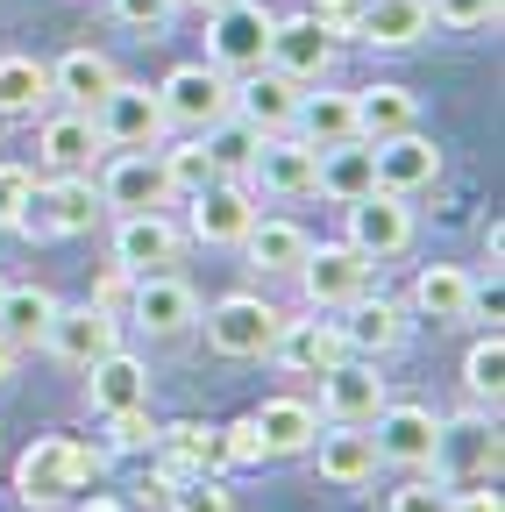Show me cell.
I'll use <instances>...</instances> for the list:
<instances>
[{
	"instance_id": "6da1fadb",
	"label": "cell",
	"mask_w": 505,
	"mask_h": 512,
	"mask_svg": "<svg viewBox=\"0 0 505 512\" xmlns=\"http://www.w3.org/2000/svg\"><path fill=\"white\" fill-rule=\"evenodd\" d=\"M100 470H107V448H86V441H72V434H43V441L22 448L15 491H22V505L50 512V505L86 498V491L100 484Z\"/></svg>"
},
{
	"instance_id": "7a4b0ae2",
	"label": "cell",
	"mask_w": 505,
	"mask_h": 512,
	"mask_svg": "<svg viewBox=\"0 0 505 512\" xmlns=\"http://www.w3.org/2000/svg\"><path fill=\"white\" fill-rule=\"evenodd\" d=\"M271 29H278V15L264 0H228V8L207 15V64H221V72H257L271 57Z\"/></svg>"
},
{
	"instance_id": "3957f363",
	"label": "cell",
	"mask_w": 505,
	"mask_h": 512,
	"mask_svg": "<svg viewBox=\"0 0 505 512\" xmlns=\"http://www.w3.org/2000/svg\"><path fill=\"white\" fill-rule=\"evenodd\" d=\"M100 214L107 207H100L93 171H57V178H36V200H29L22 228L29 235H93Z\"/></svg>"
},
{
	"instance_id": "277c9868",
	"label": "cell",
	"mask_w": 505,
	"mask_h": 512,
	"mask_svg": "<svg viewBox=\"0 0 505 512\" xmlns=\"http://www.w3.org/2000/svg\"><path fill=\"white\" fill-rule=\"evenodd\" d=\"M278 328H285V313L271 299H257V292H228V299L207 306V342H214V356H235V363L242 356H271Z\"/></svg>"
},
{
	"instance_id": "5b68a950",
	"label": "cell",
	"mask_w": 505,
	"mask_h": 512,
	"mask_svg": "<svg viewBox=\"0 0 505 512\" xmlns=\"http://www.w3.org/2000/svg\"><path fill=\"white\" fill-rule=\"evenodd\" d=\"M93 114V128H100V143H114V150H157V136H164V100L150 93V86H129V79H114L107 93H100V107H86Z\"/></svg>"
},
{
	"instance_id": "8992f818",
	"label": "cell",
	"mask_w": 505,
	"mask_h": 512,
	"mask_svg": "<svg viewBox=\"0 0 505 512\" xmlns=\"http://www.w3.org/2000/svg\"><path fill=\"white\" fill-rule=\"evenodd\" d=\"M434 477L441 484H484V477H498V420H484V413L441 420L434 427Z\"/></svg>"
},
{
	"instance_id": "52a82bcc",
	"label": "cell",
	"mask_w": 505,
	"mask_h": 512,
	"mask_svg": "<svg viewBox=\"0 0 505 512\" xmlns=\"http://www.w3.org/2000/svg\"><path fill=\"white\" fill-rule=\"evenodd\" d=\"M157 100H164V121H178V128H214V121H228V100H235V86H228V72L221 64H178V72L157 86Z\"/></svg>"
},
{
	"instance_id": "ba28073f",
	"label": "cell",
	"mask_w": 505,
	"mask_h": 512,
	"mask_svg": "<svg viewBox=\"0 0 505 512\" xmlns=\"http://www.w3.org/2000/svg\"><path fill=\"white\" fill-rule=\"evenodd\" d=\"M299 285H306V306H313V313H335V306H349L356 292H370V256H363L356 242H321V249H306Z\"/></svg>"
},
{
	"instance_id": "9c48e42d",
	"label": "cell",
	"mask_w": 505,
	"mask_h": 512,
	"mask_svg": "<svg viewBox=\"0 0 505 512\" xmlns=\"http://www.w3.org/2000/svg\"><path fill=\"white\" fill-rule=\"evenodd\" d=\"M121 306H129V320H136L143 335H185V328L200 320V292L185 285L178 271H143V278H129V299H121Z\"/></svg>"
},
{
	"instance_id": "30bf717a",
	"label": "cell",
	"mask_w": 505,
	"mask_h": 512,
	"mask_svg": "<svg viewBox=\"0 0 505 512\" xmlns=\"http://www.w3.org/2000/svg\"><path fill=\"white\" fill-rule=\"evenodd\" d=\"M342 320V349L349 356H363V363H385L392 349H406V306L399 299H385V292H356L349 306H335Z\"/></svg>"
},
{
	"instance_id": "8fae6325",
	"label": "cell",
	"mask_w": 505,
	"mask_h": 512,
	"mask_svg": "<svg viewBox=\"0 0 505 512\" xmlns=\"http://www.w3.org/2000/svg\"><path fill=\"white\" fill-rule=\"evenodd\" d=\"M434 406H377L370 420V448H377V463H392V470H434Z\"/></svg>"
},
{
	"instance_id": "7c38bea8",
	"label": "cell",
	"mask_w": 505,
	"mask_h": 512,
	"mask_svg": "<svg viewBox=\"0 0 505 512\" xmlns=\"http://www.w3.org/2000/svg\"><path fill=\"white\" fill-rule=\"evenodd\" d=\"M264 64H271V72H285L292 86H321V79L335 72V36L313 22V15H278Z\"/></svg>"
},
{
	"instance_id": "4fadbf2b",
	"label": "cell",
	"mask_w": 505,
	"mask_h": 512,
	"mask_svg": "<svg viewBox=\"0 0 505 512\" xmlns=\"http://www.w3.org/2000/svg\"><path fill=\"white\" fill-rule=\"evenodd\" d=\"M121 342V320L107 313V306H57L50 313V328H43V349L57 356V363H72V370H86L93 356H107Z\"/></svg>"
},
{
	"instance_id": "5bb4252c",
	"label": "cell",
	"mask_w": 505,
	"mask_h": 512,
	"mask_svg": "<svg viewBox=\"0 0 505 512\" xmlns=\"http://www.w3.org/2000/svg\"><path fill=\"white\" fill-rule=\"evenodd\" d=\"M100 207H121V214H157V207H171V178H164L157 150H121V157L100 171Z\"/></svg>"
},
{
	"instance_id": "9a60e30c",
	"label": "cell",
	"mask_w": 505,
	"mask_h": 512,
	"mask_svg": "<svg viewBox=\"0 0 505 512\" xmlns=\"http://www.w3.org/2000/svg\"><path fill=\"white\" fill-rule=\"evenodd\" d=\"M342 214H349V242L370 256V264L413 249V207L399 200V192H363V200H349Z\"/></svg>"
},
{
	"instance_id": "2e32d148",
	"label": "cell",
	"mask_w": 505,
	"mask_h": 512,
	"mask_svg": "<svg viewBox=\"0 0 505 512\" xmlns=\"http://www.w3.org/2000/svg\"><path fill=\"white\" fill-rule=\"evenodd\" d=\"M178 256H185V235L164 221V207H157V214H121V221H114V264L129 271V278L171 271Z\"/></svg>"
},
{
	"instance_id": "e0dca14e",
	"label": "cell",
	"mask_w": 505,
	"mask_h": 512,
	"mask_svg": "<svg viewBox=\"0 0 505 512\" xmlns=\"http://www.w3.org/2000/svg\"><path fill=\"white\" fill-rule=\"evenodd\" d=\"M385 399H392L385 377H377V363H363V356H342L335 370H321V406H328V420H342V427H370Z\"/></svg>"
},
{
	"instance_id": "ac0fdd59",
	"label": "cell",
	"mask_w": 505,
	"mask_h": 512,
	"mask_svg": "<svg viewBox=\"0 0 505 512\" xmlns=\"http://www.w3.org/2000/svg\"><path fill=\"white\" fill-rule=\"evenodd\" d=\"M370 157H377V192H399V200H413V192H427L441 178V150L420 128H399V136L370 143Z\"/></svg>"
},
{
	"instance_id": "d6986e66",
	"label": "cell",
	"mask_w": 505,
	"mask_h": 512,
	"mask_svg": "<svg viewBox=\"0 0 505 512\" xmlns=\"http://www.w3.org/2000/svg\"><path fill=\"white\" fill-rule=\"evenodd\" d=\"M157 491H171L178 477H200V470H221V427L207 420H171L157 427Z\"/></svg>"
},
{
	"instance_id": "ffe728a7",
	"label": "cell",
	"mask_w": 505,
	"mask_h": 512,
	"mask_svg": "<svg viewBox=\"0 0 505 512\" xmlns=\"http://www.w3.org/2000/svg\"><path fill=\"white\" fill-rule=\"evenodd\" d=\"M249 221H257V200H249L242 178H214L207 192H193V235L207 249H242Z\"/></svg>"
},
{
	"instance_id": "44dd1931",
	"label": "cell",
	"mask_w": 505,
	"mask_h": 512,
	"mask_svg": "<svg viewBox=\"0 0 505 512\" xmlns=\"http://www.w3.org/2000/svg\"><path fill=\"white\" fill-rule=\"evenodd\" d=\"M292 107H299V86L285 72H271V64H257V72L235 86V100H228V114L249 128V136H278V128H292Z\"/></svg>"
},
{
	"instance_id": "7402d4cb",
	"label": "cell",
	"mask_w": 505,
	"mask_h": 512,
	"mask_svg": "<svg viewBox=\"0 0 505 512\" xmlns=\"http://www.w3.org/2000/svg\"><path fill=\"white\" fill-rule=\"evenodd\" d=\"M257 192H278V200H299V192H313V143H299V136H257V157H249V171H242Z\"/></svg>"
},
{
	"instance_id": "603a6c76",
	"label": "cell",
	"mask_w": 505,
	"mask_h": 512,
	"mask_svg": "<svg viewBox=\"0 0 505 512\" xmlns=\"http://www.w3.org/2000/svg\"><path fill=\"white\" fill-rule=\"evenodd\" d=\"M86 399H93V413H121V406H150V370H143V356H129V349H107V356H93L86 363Z\"/></svg>"
},
{
	"instance_id": "cb8c5ba5",
	"label": "cell",
	"mask_w": 505,
	"mask_h": 512,
	"mask_svg": "<svg viewBox=\"0 0 505 512\" xmlns=\"http://www.w3.org/2000/svg\"><path fill=\"white\" fill-rule=\"evenodd\" d=\"M313 192H328V200H363V192H377V157L363 136L349 143H328V150H313Z\"/></svg>"
},
{
	"instance_id": "d4e9b609",
	"label": "cell",
	"mask_w": 505,
	"mask_h": 512,
	"mask_svg": "<svg viewBox=\"0 0 505 512\" xmlns=\"http://www.w3.org/2000/svg\"><path fill=\"white\" fill-rule=\"evenodd\" d=\"M100 150H107V143H100V128H93L86 107H65V114H50V121L36 128V157H43L50 171H93Z\"/></svg>"
},
{
	"instance_id": "484cf974",
	"label": "cell",
	"mask_w": 505,
	"mask_h": 512,
	"mask_svg": "<svg viewBox=\"0 0 505 512\" xmlns=\"http://www.w3.org/2000/svg\"><path fill=\"white\" fill-rule=\"evenodd\" d=\"M271 356H278L285 370H299V377H321V370H335L349 349H342V328H335V320H285L278 342H271Z\"/></svg>"
},
{
	"instance_id": "4316f807",
	"label": "cell",
	"mask_w": 505,
	"mask_h": 512,
	"mask_svg": "<svg viewBox=\"0 0 505 512\" xmlns=\"http://www.w3.org/2000/svg\"><path fill=\"white\" fill-rule=\"evenodd\" d=\"M292 136L313 143V150L349 143V136H356V93H335L328 79H321V93H299V107H292Z\"/></svg>"
},
{
	"instance_id": "83f0119b",
	"label": "cell",
	"mask_w": 505,
	"mask_h": 512,
	"mask_svg": "<svg viewBox=\"0 0 505 512\" xmlns=\"http://www.w3.org/2000/svg\"><path fill=\"white\" fill-rule=\"evenodd\" d=\"M427 29H434L427 0H363V15H356L349 36H363L370 50H406V43H420Z\"/></svg>"
},
{
	"instance_id": "f1b7e54d",
	"label": "cell",
	"mask_w": 505,
	"mask_h": 512,
	"mask_svg": "<svg viewBox=\"0 0 505 512\" xmlns=\"http://www.w3.org/2000/svg\"><path fill=\"white\" fill-rule=\"evenodd\" d=\"M306 456L321 463V477H328V484H349V491L377 477V448H370V434H363V427H342V420H335L328 434H313Z\"/></svg>"
},
{
	"instance_id": "f546056e",
	"label": "cell",
	"mask_w": 505,
	"mask_h": 512,
	"mask_svg": "<svg viewBox=\"0 0 505 512\" xmlns=\"http://www.w3.org/2000/svg\"><path fill=\"white\" fill-rule=\"evenodd\" d=\"M114 79H121L114 57L79 43V50H65V57L50 64V100H65V107H100V93H107Z\"/></svg>"
},
{
	"instance_id": "4dcf8cb0",
	"label": "cell",
	"mask_w": 505,
	"mask_h": 512,
	"mask_svg": "<svg viewBox=\"0 0 505 512\" xmlns=\"http://www.w3.org/2000/svg\"><path fill=\"white\" fill-rule=\"evenodd\" d=\"M470 271L463 264H427L420 278H413V313L420 320H434V328H449V320H470Z\"/></svg>"
},
{
	"instance_id": "1f68e13d",
	"label": "cell",
	"mask_w": 505,
	"mask_h": 512,
	"mask_svg": "<svg viewBox=\"0 0 505 512\" xmlns=\"http://www.w3.org/2000/svg\"><path fill=\"white\" fill-rule=\"evenodd\" d=\"M249 420H257V434H264L271 456H306L313 434H321V413H313L306 399H264Z\"/></svg>"
},
{
	"instance_id": "d6a6232c",
	"label": "cell",
	"mask_w": 505,
	"mask_h": 512,
	"mask_svg": "<svg viewBox=\"0 0 505 512\" xmlns=\"http://www.w3.org/2000/svg\"><path fill=\"white\" fill-rule=\"evenodd\" d=\"M399 128H420V100L406 86H363L356 93V136L363 143H385Z\"/></svg>"
},
{
	"instance_id": "836d02e7",
	"label": "cell",
	"mask_w": 505,
	"mask_h": 512,
	"mask_svg": "<svg viewBox=\"0 0 505 512\" xmlns=\"http://www.w3.org/2000/svg\"><path fill=\"white\" fill-rule=\"evenodd\" d=\"M43 100H50V64L8 50L0 57V121H36Z\"/></svg>"
},
{
	"instance_id": "e575fe53",
	"label": "cell",
	"mask_w": 505,
	"mask_h": 512,
	"mask_svg": "<svg viewBox=\"0 0 505 512\" xmlns=\"http://www.w3.org/2000/svg\"><path fill=\"white\" fill-rule=\"evenodd\" d=\"M242 249H249V264L257 271H299L306 264V249H313V235L299 228V221H249V235H242Z\"/></svg>"
},
{
	"instance_id": "d590c367",
	"label": "cell",
	"mask_w": 505,
	"mask_h": 512,
	"mask_svg": "<svg viewBox=\"0 0 505 512\" xmlns=\"http://www.w3.org/2000/svg\"><path fill=\"white\" fill-rule=\"evenodd\" d=\"M50 313H57V299L43 285H0V335H8L15 349H36L43 342Z\"/></svg>"
},
{
	"instance_id": "8d00e7d4",
	"label": "cell",
	"mask_w": 505,
	"mask_h": 512,
	"mask_svg": "<svg viewBox=\"0 0 505 512\" xmlns=\"http://www.w3.org/2000/svg\"><path fill=\"white\" fill-rule=\"evenodd\" d=\"M157 164H164V178H171V200H193V192H207V185L221 178L200 136H193V143H178V150H157Z\"/></svg>"
},
{
	"instance_id": "74e56055",
	"label": "cell",
	"mask_w": 505,
	"mask_h": 512,
	"mask_svg": "<svg viewBox=\"0 0 505 512\" xmlns=\"http://www.w3.org/2000/svg\"><path fill=\"white\" fill-rule=\"evenodd\" d=\"M200 143H207V157H214V171L221 178H242L249 171V157H257V136L228 114V121H214V128H200Z\"/></svg>"
},
{
	"instance_id": "f35d334b",
	"label": "cell",
	"mask_w": 505,
	"mask_h": 512,
	"mask_svg": "<svg viewBox=\"0 0 505 512\" xmlns=\"http://www.w3.org/2000/svg\"><path fill=\"white\" fill-rule=\"evenodd\" d=\"M100 420H107V456H150L157 448L150 406H121V413H100Z\"/></svg>"
},
{
	"instance_id": "ab89813d",
	"label": "cell",
	"mask_w": 505,
	"mask_h": 512,
	"mask_svg": "<svg viewBox=\"0 0 505 512\" xmlns=\"http://www.w3.org/2000/svg\"><path fill=\"white\" fill-rule=\"evenodd\" d=\"M463 384H470L477 399H491V413H498V392H505V342H498V328L463 356Z\"/></svg>"
},
{
	"instance_id": "60d3db41",
	"label": "cell",
	"mask_w": 505,
	"mask_h": 512,
	"mask_svg": "<svg viewBox=\"0 0 505 512\" xmlns=\"http://www.w3.org/2000/svg\"><path fill=\"white\" fill-rule=\"evenodd\" d=\"M171 512H235V498H228V484H221V470H200V477H178L171 491Z\"/></svg>"
},
{
	"instance_id": "b9f144b4",
	"label": "cell",
	"mask_w": 505,
	"mask_h": 512,
	"mask_svg": "<svg viewBox=\"0 0 505 512\" xmlns=\"http://www.w3.org/2000/svg\"><path fill=\"white\" fill-rule=\"evenodd\" d=\"M271 463V448H264V434H257V420H235V427H221V470H264Z\"/></svg>"
},
{
	"instance_id": "7bdbcfd3",
	"label": "cell",
	"mask_w": 505,
	"mask_h": 512,
	"mask_svg": "<svg viewBox=\"0 0 505 512\" xmlns=\"http://www.w3.org/2000/svg\"><path fill=\"white\" fill-rule=\"evenodd\" d=\"M29 200H36V171L29 164H0V228H22Z\"/></svg>"
},
{
	"instance_id": "ee69618b",
	"label": "cell",
	"mask_w": 505,
	"mask_h": 512,
	"mask_svg": "<svg viewBox=\"0 0 505 512\" xmlns=\"http://www.w3.org/2000/svg\"><path fill=\"white\" fill-rule=\"evenodd\" d=\"M427 15L449 22V29H491L505 15V0H427Z\"/></svg>"
},
{
	"instance_id": "f6af8a7d",
	"label": "cell",
	"mask_w": 505,
	"mask_h": 512,
	"mask_svg": "<svg viewBox=\"0 0 505 512\" xmlns=\"http://www.w3.org/2000/svg\"><path fill=\"white\" fill-rule=\"evenodd\" d=\"M185 8V0H114V22L121 29H143V36H157L171 15Z\"/></svg>"
},
{
	"instance_id": "bcb514c9",
	"label": "cell",
	"mask_w": 505,
	"mask_h": 512,
	"mask_svg": "<svg viewBox=\"0 0 505 512\" xmlns=\"http://www.w3.org/2000/svg\"><path fill=\"white\" fill-rule=\"evenodd\" d=\"M392 512H449V491H441V477H406L399 491H392Z\"/></svg>"
},
{
	"instance_id": "7dc6e473",
	"label": "cell",
	"mask_w": 505,
	"mask_h": 512,
	"mask_svg": "<svg viewBox=\"0 0 505 512\" xmlns=\"http://www.w3.org/2000/svg\"><path fill=\"white\" fill-rule=\"evenodd\" d=\"M306 15L321 22L328 36H349V29H356V15H363V0H306Z\"/></svg>"
},
{
	"instance_id": "c3c4849f",
	"label": "cell",
	"mask_w": 505,
	"mask_h": 512,
	"mask_svg": "<svg viewBox=\"0 0 505 512\" xmlns=\"http://www.w3.org/2000/svg\"><path fill=\"white\" fill-rule=\"evenodd\" d=\"M449 512H505L498 477H484V484H470V491H449Z\"/></svg>"
},
{
	"instance_id": "681fc988",
	"label": "cell",
	"mask_w": 505,
	"mask_h": 512,
	"mask_svg": "<svg viewBox=\"0 0 505 512\" xmlns=\"http://www.w3.org/2000/svg\"><path fill=\"white\" fill-rule=\"evenodd\" d=\"M121 299H129V271H121V264H114V271L100 278V292H93V306H107V313H114Z\"/></svg>"
},
{
	"instance_id": "f907efd6",
	"label": "cell",
	"mask_w": 505,
	"mask_h": 512,
	"mask_svg": "<svg viewBox=\"0 0 505 512\" xmlns=\"http://www.w3.org/2000/svg\"><path fill=\"white\" fill-rule=\"evenodd\" d=\"M79 512H129V505L107 498V491H86V498H79Z\"/></svg>"
},
{
	"instance_id": "816d5d0a",
	"label": "cell",
	"mask_w": 505,
	"mask_h": 512,
	"mask_svg": "<svg viewBox=\"0 0 505 512\" xmlns=\"http://www.w3.org/2000/svg\"><path fill=\"white\" fill-rule=\"evenodd\" d=\"M15 356H22V349H15L8 335H0V384H8V377H15Z\"/></svg>"
},
{
	"instance_id": "f5cc1de1",
	"label": "cell",
	"mask_w": 505,
	"mask_h": 512,
	"mask_svg": "<svg viewBox=\"0 0 505 512\" xmlns=\"http://www.w3.org/2000/svg\"><path fill=\"white\" fill-rule=\"evenodd\" d=\"M193 8H207V15H214V8H228V0H193Z\"/></svg>"
}]
</instances>
